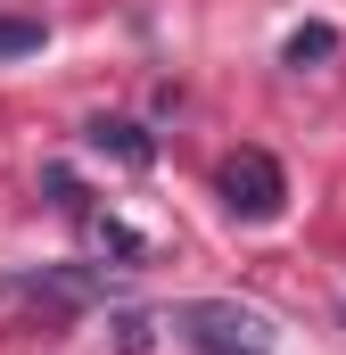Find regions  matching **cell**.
<instances>
[{"label":"cell","instance_id":"2","mask_svg":"<svg viewBox=\"0 0 346 355\" xmlns=\"http://www.w3.org/2000/svg\"><path fill=\"white\" fill-rule=\"evenodd\" d=\"M165 322H173V331H181L198 355H272L264 314H248V306H223V297H190V306H173Z\"/></svg>","mask_w":346,"mask_h":355},{"label":"cell","instance_id":"6","mask_svg":"<svg viewBox=\"0 0 346 355\" xmlns=\"http://www.w3.org/2000/svg\"><path fill=\"white\" fill-rule=\"evenodd\" d=\"M322 58H338V25H297V33H289V50H280V67H297V75H305V67H322Z\"/></svg>","mask_w":346,"mask_h":355},{"label":"cell","instance_id":"1","mask_svg":"<svg viewBox=\"0 0 346 355\" xmlns=\"http://www.w3.org/2000/svg\"><path fill=\"white\" fill-rule=\"evenodd\" d=\"M107 297V272H83V265H42V272H17V281H0V322L8 331H42V339H58L75 314H91Z\"/></svg>","mask_w":346,"mask_h":355},{"label":"cell","instance_id":"8","mask_svg":"<svg viewBox=\"0 0 346 355\" xmlns=\"http://www.w3.org/2000/svg\"><path fill=\"white\" fill-rule=\"evenodd\" d=\"M42 42H50V25H42V17H0V58H33Z\"/></svg>","mask_w":346,"mask_h":355},{"label":"cell","instance_id":"3","mask_svg":"<svg viewBox=\"0 0 346 355\" xmlns=\"http://www.w3.org/2000/svg\"><path fill=\"white\" fill-rule=\"evenodd\" d=\"M223 207L239 215V223H280V207H289V174H280V157H264V149H231L223 157Z\"/></svg>","mask_w":346,"mask_h":355},{"label":"cell","instance_id":"7","mask_svg":"<svg viewBox=\"0 0 346 355\" xmlns=\"http://www.w3.org/2000/svg\"><path fill=\"white\" fill-rule=\"evenodd\" d=\"M42 190H50V207H58V215H75V223L91 215V190L66 174V166H42Z\"/></svg>","mask_w":346,"mask_h":355},{"label":"cell","instance_id":"4","mask_svg":"<svg viewBox=\"0 0 346 355\" xmlns=\"http://www.w3.org/2000/svg\"><path fill=\"white\" fill-rule=\"evenodd\" d=\"M83 141L99 149V157L132 166V174H140V166H157V132H149V124H132V116H91V124H83Z\"/></svg>","mask_w":346,"mask_h":355},{"label":"cell","instance_id":"5","mask_svg":"<svg viewBox=\"0 0 346 355\" xmlns=\"http://www.w3.org/2000/svg\"><path fill=\"white\" fill-rule=\"evenodd\" d=\"M83 232H91V248H99V257H116V265H149V240H140L132 223H116V215H99V207H91Z\"/></svg>","mask_w":346,"mask_h":355},{"label":"cell","instance_id":"9","mask_svg":"<svg viewBox=\"0 0 346 355\" xmlns=\"http://www.w3.org/2000/svg\"><path fill=\"white\" fill-rule=\"evenodd\" d=\"M149 314H116V355H149Z\"/></svg>","mask_w":346,"mask_h":355}]
</instances>
